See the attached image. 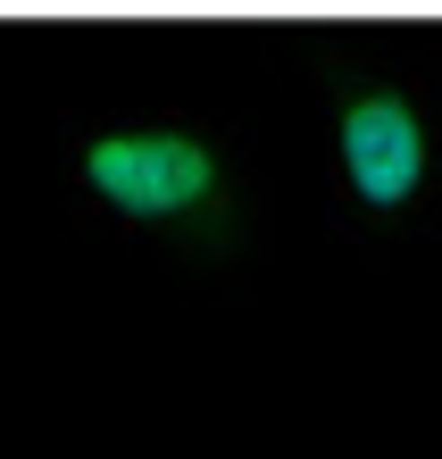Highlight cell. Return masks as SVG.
<instances>
[{
    "mask_svg": "<svg viewBox=\"0 0 442 459\" xmlns=\"http://www.w3.org/2000/svg\"><path fill=\"white\" fill-rule=\"evenodd\" d=\"M67 226L176 284H251L275 242V184L251 134L192 100H84L59 117Z\"/></svg>",
    "mask_w": 442,
    "mask_h": 459,
    "instance_id": "6da1fadb",
    "label": "cell"
},
{
    "mask_svg": "<svg viewBox=\"0 0 442 459\" xmlns=\"http://www.w3.org/2000/svg\"><path fill=\"white\" fill-rule=\"evenodd\" d=\"M309 67L325 134V218L359 259H401L442 226V59L393 25V42L359 25H325Z\"/></svg>",
    "mask_w": 442,
    "mask_h": 459,
    "instance_id": "7a4b0ae2",
    "label": "cell"
}]
</instances>
